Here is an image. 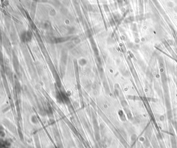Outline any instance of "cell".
I'll list each match as a JSON object with an SVG mask.
<instances>
[{
	"mask_svg": "<svg viewBox=\"0 0 177 148\" xmlns=\"http://www.w3.org/2000/svg\"><path fill=\"white\" fill-rule=\"evenodd\" d=\"M130 139H131L132 147H133V146L135 145L136 141H137V135H136V134H132L131 136V137H130Z\"/></svg>",
	"mask_w": 177,
	"mask_h": 148,
	"instance_id": "6da1fadb",
	"label": "cell"
},
{
	"mask_svg": "<svg viewBox=\"0 0 177 148\" xmlns=\"http://www.w3.org/2000/svg\"><path fill=\"white\" fill-rule=\"evenodd\" d=\"M170 142L171 148H177V143L176 138L173 136L171 137Z\"/></svg>",
	"mask_w": 177,
	"mask_h": 148,
	"instance_id": "7a4b0ae2",
	"label": "cell"
},
{
	"mask_svg": "<svg viewBox=\"0 0 177 148\" xmlns=\"http://www.w3.org/2000/svg\"><path fill=\"white\" fill-rule=\"evenodd\" d=\"M143 143L144 148H150L151 147L150 142L148 139H145V140L143 142Z\"/></svg>",
	"mask_w": 177,
	"mask_h": 148,
	"instance_id": "3957f363",
	"label": "cell"
},
{
	"mask_svg": "<svg viewBox=\"0 0 177 148\" xmlns=\"http://www.w3.org/2000/svg\"><path fill=\"white\" fill-rule=\"evenodd\" d=\"M119 116H120L121 118V119H122V120H124V121H125V120H126V117H125V115L124 114L123 112L122 111H119Z\"/></svg>",
	"mask_w": 177,
	"mask_h": 148,
	"instance_id": "277c9868",
	"label": "cell"
},
{
	"mask_svg": "<svg viewBox=\"0 0 177 148\" xmlns=\"http://www.w3.org/2000/svg\"><path fill=\"white\" fill-rule=\"evenodd\" d=\"M159 146H160V148H166L165 144L164 143V142L163 141V140H160Z\"/></svg>",
	"mask_w": 177,
	"mask_h": 148,
	"instance_id": "5b68a950",
	"label": "cell"
},
{
	"mask_svg": "<svg viewBox=\"0 0 177 148\" xmlns=\"http://www.w3.org/2000/svg\"><path fill=\"white\" fill-rule=\"evenodd\" d=\"M126 113H127V116L128 118L129 119V120H132V117L131 112H130L129 110H127L126 111Z\"/></svg>",
	"mask_w": 177,
	"mask_h": 148,
	"instance_id": "8992f818",
	"label": "cell"
},
{
	"mask_svg": "<svg viewBox=\"0 0 177 148\" xmlns=\"http://www.w3.org/2000/svg\"><path fill=\"white\" fill-rule=\"evenodd\" d=\"M122 106H124V107H126V106H127V103L126 101H123L122 102Z\"/></svg>",
	"mask_w": 177,
	"mask_h": 148,
	"instance_id": "52a82bcc",
	"label": "cell"
},
{
	"mask_svg": "<svg viewBox=\"0 0 177 148\" xmlns=\"http://www.w3.org/2000/svg\"><path fill=\"white\" fill-rule=\"evenodd\" d=\"M140 148H144V147H141Z\"/></svg>",
	"mask_w": 177,
	"mask_h": 148,
	"instance_id": "ba28073f",
	"label": "cell"
}]
</instances>
